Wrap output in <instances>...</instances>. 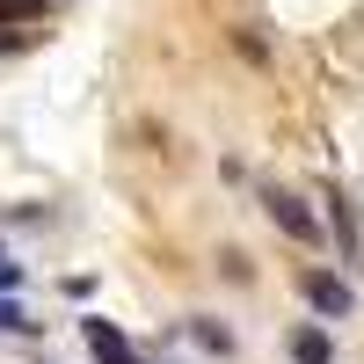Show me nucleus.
Listing matches in <instances>:
<instances>
[{"label":"nucleus","mask_w":364,"mask_h":364,"mask_svg":"<svg viewBox=\"0 0 364 364\" xmlns=\"http://www.w3.org/2000/svg\"><path fill=\"white\" fill-rule=\"evenodd\" d=\"M299 291H306V306L321 314V321H343L357 299H350V284L343 277H328V269H299Z\"/></svg>","instance_id":"nucleus-1"},{"label":"nucleus","mask_w":364,"mask_h":364,"mask_svg":"<svg viewBox=\"0 0 364 364\" xmlns=\"http://www.w3.org/2000/svg\"><path fill=\"white\" fill-rule=\"evenodd\" d=\"M80 343H87V357H95V364H139V350L124 343V328L102 321V314H87V321H80Z\"/></svg>","instance_id":"nucleus-2"},{"label":"nucleus","mask_w":364,"mask_h":364,"mask_svg":"<svg viewBox=\"0 0 364 364\" xmlns=\"http://www.w3.org/2000/svg\"><path fill=\"white\" fill-rule=\"evenodd\" d=\"M262 211H269V226H284L291 240H321V219H314L291 190H262Z\"/></svg>","instance_id":"nucleus-3"},{"label":"nucleus","mask_w":364,"mask_h":364,"mask_svg":"<svg viewBox=\"0 0 364 364\" xmlns=\"http://www.w3.org/2000/svg\"><path fill=\"white\" fill-rule=\"evenodd\" d=\"M291 364H336V343H328L321 328H299L291 336Z\"/></svg>","instance_id":"nucleus-4"},{"label":"nucleus","mask_w":364,"mask_h":364,"mask_svg":"<svg viewBox=\"0 0 364 364\" xmlns=\"http://www.w3.org/2000/svg\"><path fill=\"white\" fill-rule=\"evenodd\" d=\"M328 219H336V233H343V255H357V219H350V197L343 190L328 197Z\"/></svg>","instance_id":"nucleus-5"},{"label":"nucleus","mask_w":364,"mask_h":364,"mask_svg":"<svg viewBox=\"0 0 364 364\" xmlns=\"http://www.w3.org/2000/svg\"><path fill=\"white\" fill-rule=\"evenodd\" d=\"M190 336H197V343H204V350H219V357H226V350H233V336H226V328H219V321H197V328H190Z\"/></svg>","instance_id":"nucleus-6"},{"label":"nucleus","mask_w":364,"mask_h":364,"mask_svg":"<svg viewBox=\"0 0 364 364\" xmlns=\"http://www.w3.org/2000/svg\"><path fill=\"white\" fill-rule=\"evenodd\" d=\"M29 328H37V321H22L15 299H0V336H29Z\"/></svg>","instance_id":"nucleus-7"},{"label":"nucleus","mask_w":364,"mask_h":364,"mask_svg":"<svg viewBox=\"0 0 364 364\" xmlns=\"http://www.w3.org/2000/svg\"><path fill=\"white\" fill-rule=\"evenodd\" d=\"M37 15H44L37 0H0V22H8V29H15V22H37Z\"/></svg>","instance_id":"nucleus-8"},{"label":"nucleus","mask_w":364,"mask_h":364,"mask_svg":"<svg viewBox=\"0 0 364 364\" xmlns=\"http://www.w3.org/2000/svg\"><path fill=\"white\" fill-rule=\"evenodd\" d=\"M15 284H22V269H15L8 255H0V291H15Z\"/></svg>","instance_id":"nucleus-9"},{"label":"nucleus","mask_w":364,"mask_h":364,"mask_svg":"<svg viewBox=\"0 0 364 364\" xmlns=\"http://www.w3.org/2000/svg\"><path fill=\"white\" fill-rule=\"evenodd\" d=\"M37 8H44V0H37Z\"/></svg>","instance_id":"nucleus-10"}]
</instances>
